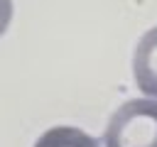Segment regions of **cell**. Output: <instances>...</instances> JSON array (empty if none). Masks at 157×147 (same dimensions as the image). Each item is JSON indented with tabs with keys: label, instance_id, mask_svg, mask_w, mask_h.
<instances>
[{
	"label": "cell",
	"instance_id": "1",
	"mask_svg": "<svg viewBox=\"0 0 157 147\" xmlns=\"http://www.w3.org/2000/svg\"><path fill=\"white\" fill-rule=\"evenodd\" d=\"M103 147H157V100H125L105 125Z\"/></svg>",
	"mask_w": 157,
	"mask_h": 147
},
{
	"label": "cell",
	"instance_id": "2",
	"mask_svg": "<svg viewBox=\"0 0 157 147\" xmlns=\"http://www.w3.org/2000/svg\"><path fill=\"white\" fill-rule=\"evenodd\" d=\"M132 76L137 88L157 100V27L147 29L132 54Z\"/></svg>",
	"mask_w": 157,
	"mask_h": 147
},
{
	"label": "cell",
	"instance_id": "3",
	"mask_svg": "<svg viewBox=\"0 0 157 147\" xmlns=\"http://www.w3.org/2000/svg\"><path fill=\"white\" fill-rule=\"evenodd\" d=\"M34 147H101L96 137H91L88 132L71 127V125H56L49 127L39 135V140L34 142Z\"/></svg>",
	"mask_w": 157,
	"mask_h": 147
},
{
	"label": "cell",
	"instance_id": "4",
	"mask_svg": "<svg viewBox=\"0 0 157 147\" xmlns=\"http://www.w3.org/2000/svg\"><path fill=\"white\" fill-rule=\"evenodd\" d=\"M10 20H12V0H0V37L10 27Z\"/></svg>",
	"mask_w": 157,
	"mask_h": 147
}]
</instances>
